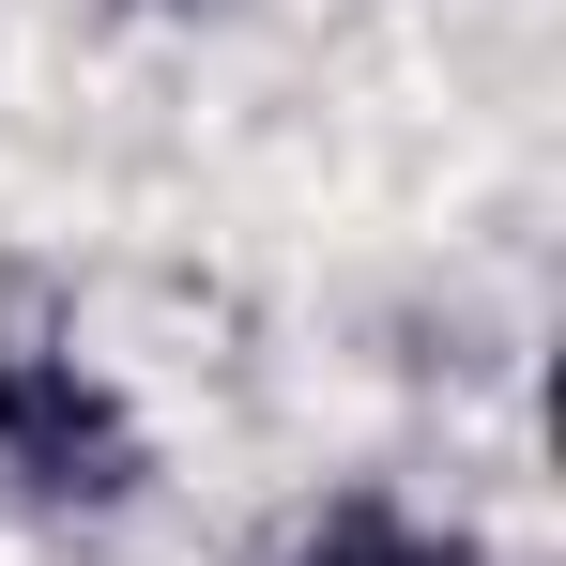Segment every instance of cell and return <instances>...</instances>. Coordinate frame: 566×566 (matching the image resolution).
I'll use <instances>...</instances> for the list:
<instances>
[{"instance_id": "6da1fadb", "label": "cell", "mask_w": 566, "mask_h": 566, "mask_svg": "<svg viewBox=\"0 0 566 566\" xmlns=\"http://www.w3.org/2000/svg\"><path fill=\"white\" fill-rule=\"evenodd\" d=\"M0 490L15 505H123L138 490V413L77 353H0Z\"/></svg>"}, {"instance_id": "7a4b0ae2", "label": "cell", "mask_w": 566, "mask_h": 566, "mask_svg": "<svg viewBox=\"0 0 566 566\" xmlns=\"http://www.w3.org/2000/svg\"><path fill=\"white\" fill-rule=\"evenodd\" d=\"M306 566H474V552L429 536V521H398V505H337V521L306 536Z\"/></svg>"}]
</instances>
